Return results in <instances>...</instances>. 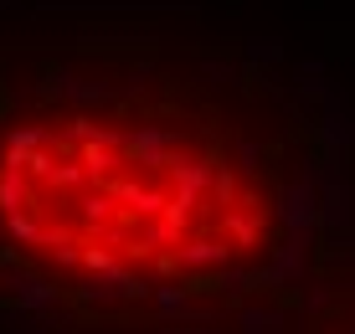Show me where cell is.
Here are the masks:
<instances>
[{"label": "cell", "instance_id": "6da1fadb", "mask_svg": "<svg viewBox=\"0 0 355 334\" xmlns=\"http://www.w3.org/2000/svg\"><path fill=\"white\" fill-rule=\"evenodd\" d=\"M0 139V221L78 293H196L278 252L304 123L278 82L201 42L124 46Z\"/></svg>", "mask_w": 355, "mask_h": 334}]
</instances>
